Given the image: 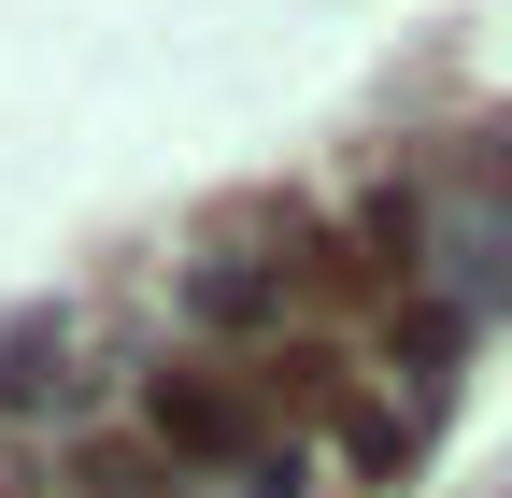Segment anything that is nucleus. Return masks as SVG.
Masks as SVG:
<instances>
[{
    "mask_svg": "<svg viewBox=\"0 0 512 498\" xmlns=\"http://www.w3.org/2000/svg\"><path fill=\"white\" fill-rule=\"evenodd\" d=\"M157 427H171L185 456H242V442H256L242 399H228V385H200V370H185V385H157Z\"/></svg>",
    "mask_w": 512,
    "mask_h": 498,
    "instance_id": "1",
    "label": "nucleus"
}]
</instances>
